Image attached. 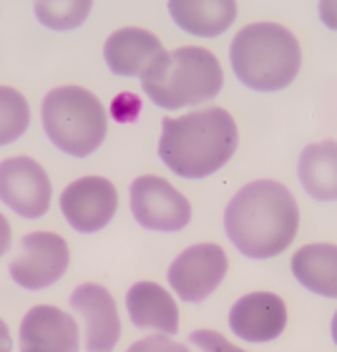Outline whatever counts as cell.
Here are the masks:
<instances>
[{"label": "cell", "instance_id": "30bf717a", "mask_svg": "<svg viewBox=\"0 0 337 352\" xmlns=\"http://www.w3.org/2000/svg\"><path fill=\"white\" fill-rule=\"evenodd\" d=\"M118 209L116 186L103 176H83L61 194V212L81 234L101 232Z\"/></svg>", "mask_w": 337, "mask_h": 352}, {"label": "cell", "instance_id": "484cf974", "mask_svg": "<svg viewBox=\"0 0 337 352\" xmlns=\"http://www.w3.org/2000/svg\"><path fill=\"white\" fill-rule=\"evenodd\" d=\"M332 340H335V345H337V312H335V317H332Z\"/></svg>", "mask_w": 337, "mask_h": 352}, {"label": "cell", "instance_id": "8992f818", "mask_svg": "<svg viewBox=\"0 0 337 352\" xmlns=\"http://www.w3.org/2000/svg\"><path fill=\"white\" fill-rule=\"evenodd\" d=\"M68 244L53 232H33L21 239V250L10 262V277L23 289L38 292L56 285L68 270Z\"/></svg>", "mask_w": 337, "mask_h": 352}, {"label": "cell", "instance_id": "7c38bea8", "mask_svg": "<svg viewBox=\"0 0 337 352\" xmlns=\"http://www.w3.org/2000/svg\"><path fill=\"white\" fill-rule=\"evenodd\" d=\"M229 327L247 342L277 340L287 327V307L282 297L272 292L244 294L229 309Z\"/></svg>", "mask_w": 337, "mask_h": 352}, {"label": "cell", "instance_id": "d4e9b609", "mask_svg": "<svg viewBox=\"0 0 337 352\" xmlns=\"http://www.w3.org/2000/svg\"><path fill=\"white\" fill-rule=\"evenodd\" d=\"M13 342H10V330H8V324L0 320V352H10Z\"/></svg>", "mask_w": 337, "mask_h": 352}, {"label": "cell", "instance_id": "ac0fdd59", "mask_svg": "<svg viewBox=\"0 0 337 352\" xmlns=\"http://www.w3.org/2000/svg\"><path fill=\"white\" fill-rule=\"evenodd\" d=\"M297 174L312 199L337 201V141L309 144L300 154Z\"/></svg>", "mask_w": 337, "mask_h": 352}, {"label": "cell", "instance_id": "cb8c5ba5", "mask_svg": "<svg viewBox=\"0 0 337 352\" xmlns=\"http://www.w3.org/2000/svg\"><path fill=\"white\" fill-rule=\"evenodd\" d=\"M8 247H10V224H8V219L0 214V257L8 252Z\"/></svg>", "mask_w": 337, "mask_h": 352}, {"label": "cell", "instance_id": "3957f363", "mask_svg": "<svg viewBox=\"0 0 337 352\" xmlns=\"http://www.w3.org/2000/svg\"><path fill=\"white\" fill-rule=\"evenodd\" d=\"M237 78L252 91H282L297 78L302 51L292 30L279 23L244 25L229 48Z\"/></svg>", "mask_w": 337, "mask_h": 352}, {"label": "cell", "instance_id": "52a82bcc", "mask_svg": "<svg viewBox=\"0 0 337 352\" xmlns=\"http://www.w3.org/2000/svg\"><path fill=\"white\" fill-rule=\"evenodd\" d=\"M133 219L149 232H182L191 219V206L182 191L154 174L131 184Z\"/></svg>", "mask_w": 337, "mask_h": 352}, {"label": "cell", "instance_id": "603a6c76", "mask_svg": "<svg viewBox=\"0 0 337 352\" xmlns=\"http://www.w3.org/2000/svg\"><path fill=\"white\" fill-rule=\"evenodd\" d=\"M320 15H323V23L330 25L332 30H337V3H320Z\"/></svg>", "mask_w": 337, "mask_h": 352}, {"label": "cell", "instance_id": "ba28073f", "mask_svg": "<svg viewBox=\"0 0 337 352\" xmlns=\"http://www.w3.org/2000/svg\"><path fill=\"white\" fill-rule=\"evenodd\" d=\"M51 179L38 162L13 156L0 162V201L25 219H41L51 206Z\"/></svg>", "mask_w": 337, "mask_h": 352}, {"label": "cell", "instance_id": "8fae6325", "mask_svg": "<svg viewBox=\"0 0 337 352\" xmlns=\"http://www.w3.org/2000/svg\"><path fill=\"white\" fill-rule=\"evenodd\" d=\"M71 307L81 315L86 327L88 352H113L121 338V320H118L116 300L101 285H81L71 294Z\"/></svg>", "mask_w": 337, "mask_h": 352}, {"label": "cell", "instance_id": "4fadbf2b", "mask_svg": "<svg viewBox=\"0 0 337 352\" xmlns=\"http://www.w3.org/2000/svg\"><path fill=\"white\" fill-rule=\"evenodd\" d=\"M21 352H78V322L53 305L28 309L21 322Z\"/></svg>", "mask_w": 337, "mask_h": 352}, {"label": "cell", "instance_id": "7402d4cb", "mask_svg": "<svg viewBox=\"0 0 337 352\" xmlns=\"http://www.w3.org/2000/svg\"><path fill=\"white\" fill-rule=\"evenodd\" d=\"M126 352H189V347L182 342H174L168 335H151L139 342H133Z\"/></svg>", "mask_w": 337, "mask_h": 352}, {"label": "cell", "instance_id": "5b68a950", "mask_svg": "<svg viewBox=\"0 0 337 352\" xmlns=\"http://www.w3.org/2000/svg\"><path fill=\"white\" fill-rule=\"evenodd\" d=\"M43 129L56 148L68 156L94 154L106 139L109 116L88 88L58 86L43 98Z\"/></svg>", "mask_w": 337, "mask_h": 352}, {"label": "cell", "instance_id": "2e32d148", "mask_svg": "<svg viewBox=\"0 0 337 352\" xmlns=\"http://www.w3.org/2000/svg\"><path fill=\"white\" fill-rule=\"evenodd\" d=\"M166 8L179 28L202 38L221 36L237 21L232 0H171Z\"/></svg>", "mask_w": 337, "mask_h": 352}, {"label": "cell", "instance_id": "7a4b0ae2", "mask_svg": "<svg viewBox=\"0 0 337 352\" xmlns=\"http://www.w3.org/2000/svg\"><path fill=\"white\" fill-rule=\"evenodd\" d=\"M237 144L239 131L235 118L229 111L212 106L179 118H164L159 156L176 176L204 179L235 156Z\"/></svg>", "mask_w": 337, "mask_h": 352}, {"label": "cell", "instance_id": "6da1fadb", "mask_svg": "<svg viewBox=\"0 0 337 352\" xmlns=\"http://www.w3.org/2000/svg\"><path fill=\"white\" fill-rule=\"evenodd\" d=\"M229 242L250 259L277 257L294 242L300 206L292 191L272 179H259L237 191L224 209Z\"/></svg>", "mask_w": 337, "mask_h": 352}, {"label": "cell", "instance_id": "44dd1931", "mask_svg": "<svg viewBox=\"0 0 337 352\" xmlns=\"http://www.w3.org/2000/svg\"><path fill=\"white\" fill-rule=\"evenodd\" d=\"M189 342L197 347L199 352H244L237 345H232L227 338H221L219 332L214 330H197L191 332Z\"/></svg>", "mask_w": 337, "mask_h": 352}, {"label": "cell", "instance_id": "277c9868", "mask_svg": "<svg viewBox=\"0 0 337 352\" xmlns=\"http://www.w3.org/2000/svg\"><path fill=\"white\" fill-rule=\"evenodd\" d=\"M221 83L224 74L217 56L199 45H184L164 53L141 76V88L149 98L168 111L212 101L221 91Z\"/></svg>", "mask_w": 337, "mask_h": 352}, {"label": "cell", "instance_id": "9a60e30c", "mask_svg": "<svg viewBox=\"0 0 337 352\" xmlns=\"http://www.w3.org/2000/svg\"><path fill=\"white\" fill-rule=\"evenodd\" d=\"M126 307L131 322L141 330H154L162 335L179 332V307L174 297L156 282H136L126 292Z\"/></svg>", "mask_w": 337, "mask_h": 352}, {"label": "cell", "instance_id": "d6986e66", "mask_svg": "<svg viewBox=\"0 0 337 352\" xmlns=\"http://www.w3.org/2000/svg\"><path fill=\"white\" fill-rule=\"evenodd\" d=\"M30 109L21 91L0 86V146H8L28 131Z\"/></svg>", "mask_w": 337, "mask_h": 352}, {"label": "cell", "instance_id": "9c48e42d", "mask_svg": "<svg viewBox=\"0 0 337 352\" xmlns=\"http://www.w3.org/2000/svg\"><path fill=\"white\" fill-rule=\"evenodd\" d=\"M227 254L219 244H194L168 267V285L184 302H204L227 274Z\"/></svg>", "mask_w": 337, "mask_h": 352}, {"label": "cell", "instance_id": "ffe728a7", "mask_svg": "<svg viewBox=\"0 0 337 352\" xmlns=\"http://www.w3.org/2000/svg\"><path fill=\"white\" fill-rule=\"evenodd\" d=\"M91 3L78 0V3H36L38 21L53 30H74L78 28L91 13Z\"/></svg>", "mask_w": 337, "mask_h": 352}, {"label": "cell", "instance_id": "e0dca14e", "mask_svg": "<svg viewBox=\"0 0 337 352\" xmlns=\"http://www.w3.org/2000/svg\"><path fill=\"white\" fill-rule=\"evenodd\" d=\"M292 274L305 289L337 300V247L307 244L292 257Z\"/></svg>", "mask_w": 337, "mask_h": 352}, {"label": "cell", "instance_id": "5bb4252c", "mask_svg": "<svg viewBox=\"0 0 337 352\" xmlns=\"http://www.w3.org/2000/svg\"><path fill=\"white\" fill-rule=\"evenodd\" d=\"M162 41L144 28H121L103 45V58L116 76H144L164 56Z\"/></svg>", "mask_w": 337, "mask_h": 352}]
</instances>
